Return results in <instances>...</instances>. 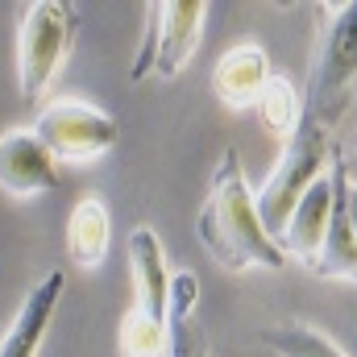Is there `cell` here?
Masks as SVG:
<instances>
[{"mask_svg": "<svg viewBox=\"0 0 357 357\" xmlns=\"http://www.w3.org/2000/svg\"><path fill=\"white\" fill-rule=\"evenodd\" d=\"M199 357H208V349H199Z\"/></svg>", "mask_w": 357, "mask_h": 357, "instance_id": "20", "label": "cell"}, {"mask_svg": "<svg viewBox=\"0 0 357 357\" xmlns=\"http://www.w3.org/2000/svg\"><path fill=\"white\" fill-rule=\"evenodd\" d=\"M167 345H171V328L162 320H150L133 307L121 316V324H116L121 357H167Z\"/></svg>", "mask_w": 357, "mask_h": 357, "instance_id": "17", "label": "cell"}, {"mask_svg": "<svg viewBox=\"0 0 357 357\" xmlns=\"http://www.w3.org/2000/svg\"><path fill=\"white\" fill-rule=\"evenodd\" d=\"M349 225H354V241H357V183H349Z\"/></svg>", "mask_w": 357, "mask_h": 357, "instance_id": "18", "label": "cell"}, {"mask_svg": "<svg viewBox=\"0 0 357 357\" xmlns=\"http://www.w3.org/2000/svg\"><path fill=\"white\" fill-rule=\"evenodd\" d=\"M63 291H67V274L63 270H46L21 299L13 324L4 328L0 337V357H38L42 341H46V328L63 303Z\"/></svg>", "mask_w": 357, "mask_h": 357, "instance_id": "9", "label": "cell"}, {"mask_svg": "<svg viewBox=\"0 0 357 357\" xmlns=\"http://www.w3.org/2000/svg\"><path fill=\"white\" fill-rule=\"evenodd\" d=\"M262 345L274 357H349L324 328L303 324V320H282L262 328Z\"/></svg>", "mask_w": 357, "mask_h": 357, "instance_id": "15", "label": "cell"}, {"mask_svg": "<svg viewBox=\"0 0 357 357\" xmlns=\"http://www.w3.org/2000/svg\"><path fill=\"white\" fill-rule=\"evenodd\" d=\"M129 274H133V312L162 320L167 324V303H171V270L162 237L150 225H137L129 233Z\"/></svg>", "mask_w": 357, "mask_h": 357, "instance_id": "11", "label": "cell"}, {"mask_svg": "<svg viewBox=\"0 0 357 357\" xmlns=\"http://www.w3.org/2000/svg\"><path fill=\"white\" fill-rule=\"evenodd\" d=\"M324 13H328V21H324V38H320V54L312 67V91L303 100V112L333 125L345 91L357 79V0L328 4Z\"/></svg>", "mask_w": 357, "mask_h": 357, "instance_id": "6", "label": "cell"}, {"mask_svg": "<svg viewBox=\"0 0 357 357\" xmlns=\"http://www.w3.org/2000/svg\"><path fill=\"white\" fill-rule=\"evenodd\" d=\"M75 33V17L71 4L63 0H33L21 17L17 29V91L25 104H38L46 88L54 84L67 46Z\"/></svg>", "mask_w": 357, "mask_h": 357, "instance_id": "4", "label": "cell"}, {"mask_svg": "<svg viewBox=\"0 0 357 357\" xmlns=\"http://www.w3.org/2000/svg\"><path fill=\"white\" fill-rule=\"evenodd\" d=\"M29 129L54 154V162H71V167L104 158L116 146V137H121V125H116L112 112L96 108L88 100H75V96L46 100Z\"/></svg>", "mask_w": 357, "mask_h": 357, "instance_id": "5", "label": "cell"}, {"mask_svg": "<svg viewBox=\"0 0 357 357\" xmlns=\"http://www.w3.org/2000/svg\"><path fill=\"white\" fill-rule=\"evenodd\" d=\"M195 299H199V278L191 270H175L171 274V303H167V328H171L167 357H199V349H204V337L191 324Z\"/></svg>", "mask_w": 357, "mask_h": 357, "instance_id": "14", "label": "cell"}, {"mask_svg": "<svg viewBox=\"0 0 357 357\" xmlns=\"http://www.w3.org/2000/svg\"><path fill=\"white\" fill-rule=\"evenodd\" d=\"M270 79H274V71H270L266 50L258 42H237L212 67V96L225 108L245 112V108H258V100H262Z\"/></svg>", "mask_w": 357, "mask_h": 357, "instance_id": "10", "label": "cell"}, {"mask_svg": "<svg viewBox=\"0 0 357 357\" xmlns=\"http://www.w3.org/2000/svg\"><path fill=\"white\" fill-rule=\"evenodd\" d=\"M328 154H333V146H328V125H324L320 116L303 112L295 137L282 142V158L274 162L270 178L254 191V199H258V216H262V225H266V233L274 237V241L282 237V229H287L295 204L303 199V191L324 175Z\"/></svg>", "mask_w": 357, "mask_h": 357, "instance_id": "2", "label": "cell"}, {"mask_svg": "<svg viewBox=\"0 0 357 357\" xmlns=\"http://www.w3.org/2000/svg\"><path fill=\"white\" fill-rule=\"evenodd\" d=\"M59 187V162L33 129L0 133V191L13 199H33Z\"/></svg>", "mask_w": 357, "mask_h": 357, "instance_id": "7", "label": "cell"}, {"mask_svg": "<svg viewBox=\"0 0 357 357\" xmlns=\"http://www.w3.org/2000/svg\"><path fill=\"white\" fill-rule=\"evenodd\" d=\"M204 21H208V4L204 0H158L150 4L146 17V38L142 50L129 67V79H178L187 71V63L199 50L204 38Z\"/></svg>", "mask_w": 357, "mask_h": 357, "instance_id": "3", "label": "cell"}, {"mask_svg": "<svg viewBox=\"0 0 357 357\" xmlns=\"http://www.w3.org/2000/svg\"><path fill=\"white\" fill-rule=\"evenodd\" d=\"M108 245H112V216H108V204H104L100 195H84V199L71 208V220H67V254H71L75 266L96 270V266H104Z\"/></svg>", "mask_w": 357, "mask_h": 357, "instance_id": "13", "label": "cell"}, {"mask_svg": "<svg viewBox=\"0 0 357 357\" xmlns=\"http://www.w3.org/2000/svg\"><path fill=\"white\" fill-rule=\"evenodd\" d=\"M328 175H333V216H328L320 258L312 262V274L357 282V241H354V225H349V183H354V175H349V162L337 146L328 154Z\"/></svg>", "mask_w": 357, "mask_h": 357, "instance_id": "8", "label": "cell"}, {"mask_svg": "<svg viewBox=\"0 0 357 357\" xmlns=\"http://www.w3.org/2000/svg\"><path fill=\"white\" fill-rule=\"evenodd\" d=\"M254 112L262 116V125H266L274 137L291 142L295 129H299V121H303V96H299V88H295L291 79L274 75V79L266 84V91H262V100H258Z\"/></svg>", "mask_w": 357, "mask_h": 357, "instance_id": "16", "label": "cell"}, {"mask_svg": "<svg viewBox=\"0 0 357 357\" xmlns=\"http://www.w3.org/2000/svg\"><path fill=\"white\" fill-rule=\"evenodd\" d=\"M195 237H199L204 254L229 274L287 266L282 245L270 237L258 216V199H254V187L245 178L237 150H225L220 162L212 167L204 208L195 216Z\"/></svg>", "mask_w": 357, "mask_h": 357, "instance_id": "1", "label": "cell"}, {"mask_svg": "<svg viewBox=\"0 0 357 357\" xmlns=\"http://www.w3.org/2000/svg\"><path fill=\"white\" fill-rule=\"evenodd\" d=\"M349 175H354V183H357V146H354V158H349Z\"/></svg>", "mask_w": 357, "mask_h": 357, "instance_id": "19", "label": "cell"}, {"mask_svg": "<svg viewBox=\"0 0 357 357\" xmlns=\"http://www.w3.org/2000/svg\"><path fill=\"white\" fill-rule=\"evenodd\" d=\"M328 216H333V175L324 171L303 191V199L295 204V212H291V220H287V229L278 237L282 254L312 270V262L320 258L324 233H328Z\"/></svg>", "mask_w": 357, "mask_h": 357, "instance_id": "12", "label": "cell"}]
</instances>
